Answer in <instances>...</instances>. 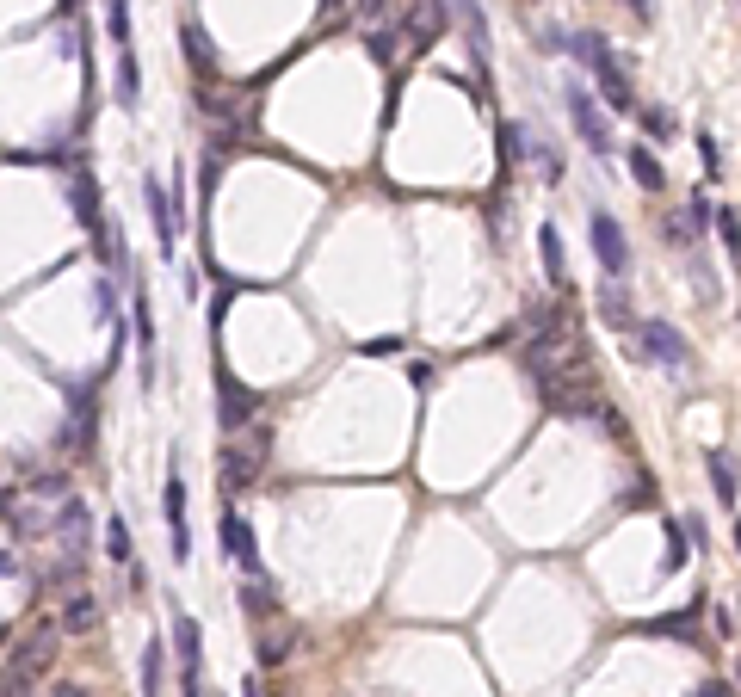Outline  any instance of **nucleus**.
Masks as SVG:
<instances>
[{
	"label": "nucleus",
	"mask_w": 741,
	"mask_h": 697,
	"mask_svg": "<svg viewBox=\"0 0 741 697\" xmlns=\"http://www.w3.org/2000/svg\"><path fill=\"white\" fill-rule=\"evenodd\" d=\"M31 494H38V500H62L68 482H62V475H38V482H31Z\"/></svg>",
	"instance_id": "35"
},
{
	"label": "nucleus",
	"mask_w": 741,
	"mask_h": 697,
	"mask_svg": "<svg viewBox=\"0 0 741 697\" xmlns=\"http://www.w3.org/2000/svg\"><path fill=\"white\" fill-rule=\"evenodd\" d=\"M143 198H149V223H155V241L161 253L173 260V247L186 235V210H180V179H173V192L161 186V173H143Z\"/></svg>",
	"instance_id": "3"
},
{
	"label": "nucleus",
	"mask_w": 741,
	"mask_h": 697,
	"mask_svg": "<svg viewBox=\"0 0 741 697\" xmlns=\"http://www.w3.org/2000/svg\"><path fill=\"white\" fill-rule=\"evenodd\" d=\"M624 7H630V19H643V25L655 19V0H624Z\"/></svg>",
	"instance_id": "39"
},
{
	"label": "nucleus",
	"mask_w": 741,
	"mask_h": 697,
	"mask_svg": "<svg viewBox=\"0 0 741 697\" xmlns=\"http://www.w3.org/2000/svg\"><path fill=\"white\" fill-rule=\"evenodd\" d=\"M624 167H630V179H637L643 192H667V167L655 161L649 142H630V149H624Z\"/></svg>",
	"instance_id": "16"
},
{
	"label": "nucleus",
	"mask_w": 741,
	"mask_h": 697,
	"mask_svg": "<svg viewBox=\"0 0 741 697\" xmlns=\"http://www.w3.org/2000/svg\"><path fill=\"white\" fill-rule=\"evenodd\" d=\"M599 321H606V327H618V334H637V303H630V290L618 284V278H606V284H599Z\"/></svg>",
	"instance_id": "12"
},
{
	"label": "nucleus",
	"mask_w": 741,
	"mask_h": 697,
	"mask_svg": "<svg viewBox=\"0 0 741 697\" xmlns=\"http://www.w3.org/2000/svg\"><path fill=\"white\" fill-rule=\"evenodd\" d=\"M161 519H167V549H173V562H186L192 556V525H186V482H180V469L167 475V488H161Z\"/></svg>",
	"instance_id": "8"
},
{
	"label": "nucleus",
	"mask_w": 741,
	"mask_h": 697,
	"mask_svg": "<svg viewBox=\"0 0 741 697\" xmlns=\"http://www.w3.org/2000/svg\"><path fill=\"white\" fill-rule=\"evenodd\" d=\"M291 642H297V636H272V630H266V636L254 642V654H260V667H285V660H291Z\"/></svg>",
	"instance_id": "28"
},
{
	"label": "nucleus",
	"mask_w": 741,
	"mask_h": 697,
	"mask_svg": "<svg viewBox=\"0 0 741 697\" xmlns=\"http://www.w3.org/2000/svg\"><path fill=\"white\" fill-rule=\"evenodd\" d=\"M105 31L118 50H130V0H105Z\"/></svg>",
	"instance_id": "26"
},
{
	"label": "nucleus",
	"mask_w": 741,
	"mask_h": 697,
	"mask_svg": "<svg viewBox=\"0 0 741 697\" xmlns=\"http://www.w3.org/2000/svg\"><path fill=\"white\" fill-rule=\"evenodd\" d=\"M19 697H31V691H19Z\"/></svg>",
	"instance_id": "44"
},
{
	"label": "nucleus",
	"mask_w": 741,
	"mask_h": 697,
	"mask_svg": "<svg viewBox=\"0 0 741 697\" xmlns=\"http://www.w3.org/2000/svg\"><path fill=\"white\" fill-rule=\"evenodd\" d=\"M562 50H569L575 62H587L593 75H599V93H606V105H612V112H637V93H630V75L618 68L612 44L599 38V31H575V38L562 44Z\"/></svg>",
	"instance_id": "1"
},
{
	"label": "nucleus",
	"mask_w": 741,
	"mask_h": 697,
	"mask_svg": "<svg viewBox=\"0 0 741 697\" xmlns=\"http://www.w3.org/2000/svg\"><path fill=\"white\" fill-rule=\"evenodd\" d=\"M661 531H667V549H661V568H667V574H680V568H686V549H692V543H686V525H674V519H661Z\"/></svg>",
	"instance_id": "24"
},
{
	"label": "nucleus",
	"mask_w": 741,
	"mask_h": 697,
	"mask_svg": "<svg viewBox=\"0 0 741 697\" xmlns=\"http://www.w3.org/2000/svg\"><path fill=\"white\" fill-rule=\"evenodd\" d=\"M538 253H544V278H550L556 290H569V260H562V235H556V223H538Z\"/></svg>",
	"instance_id": "19"
},
{
	"label": "nucleus",
	"mask_w": 741,
	"mask_h": 697,
	"mask_svg": "<svg viewBox=\"0 0 741 697\" xmlns=\"http://www.w3.org/2000/svg\"><path fill=\"white\" fill-rule=\"evenodd\" d=\"M68 451H93V389H68Z\"/></svg>",
	"instance_id": "14"
},
{
	"label": "nucleus",
	"mask_w": 741,
	"mask_h": 697,
	"mask_svg": "<svg viewBox=\"0 0 741 697\" xmlns=\"http://www.w3.org/2000/svg\"><path fill=\"white\" fill-rule=\"evenodd\" d=\"M93 623H99V599H93V593H68V599H62V623H56V630L87 636Z\"/></svg>",
	"instance_id": "20"
},
{
	"label": "nucleus",
	"mask_w": 741,
	"mask_h": 697,
	"mask_svg": "<svg viewBox=\"0 0 741 697\" xmlns=\"http://www.w3.org/2000/svg\"><path fill=\"white\" fill-rule=\"evenodd\" d=\"M180 44H186V62H192V75L198 81H217V50H210V38H204V25H180Z\"/></svg>",
	"instance_id": "18"
},
{
	"label": "nucleus",
	"mask_w": 741,
	"mask_h": 697,
	"mask_svg": "<svg viewBox=\"0 0 741 697\" xmlns=\"http://www.w3.org/2000/svg\"><path fill=\"white\" fill-rule=\"evenodd\" d=\"M643 130H649V142H674V130H680V118L667 112V105H649L643 112Z\"/></svg>",
	"instance_id": "29"
},
{
	"label": "nucleus",
	"mask_w": 741,
	"mask_h": 697,
	"mask_svg": "<svg viewBox=\"0 0 741 697\" xmlns=\"http://www.w3.org/2000/svg\"><path fill=\"white\" fill-rule=\"evenodd\" d=\"M155 691H161V642L143 648V697H155Z\"/></svg>",
	"instance_id": "32"
},
{
	"label": "nucleus",
	"mask_w": 741,
	"mask_h": 697,
	"mask_svg": "<svg viewBox=\"0 0 741 697\" xmlns=\"http://www.w3.org/2000/svg\"><path fill=\"white\" fill-rule=\"evenodd\" d=\"M217 531L229 537V556H235L247 574H260V543H254V525H247L241 512H223V519H217Z\"/></svg>",
	"instance_id": "15"
},
{
	"label": "nucleus",
	"mask_w": 741,
	"mask_h": 697,
	"mask_svg": "<svg viewBox=\"0 0 741 697\" xmlns=\"http://www.w3.org/2000/svg\"><path fill=\"white\" fill-rule=\"evenodd\" d=\"M118 105H124V112L143 105V68H136V50H118Z\"/></svg>",
	"instance_id": "21"
},
{
	"label": "nucleus",
	"mask_w": 741,
	"mask_h": 697,
	"mask_svg": "<svg viewBox=\"0 0 741 697\" xmlns=\"http://www.w3.org/2000/svg\"><path fill=\"white\" fill-rule=\"evenodd\" d=\"M569 124L581 130V142H587V149H593L599 161L612 155V130H606V118H599V105H593V93H587V87H569Z\"/></svg>",
	"instance_id": "9"
},
{
	"label": "nucleus",
	"mask_w": 741,
	"mask_h": 697,
	"mask_svg": "<svg viewBox=\"0 0 741 697\" xmlns=\"http://www.w3.org/2000/svg\"><path fill=\"white\" fill-rule=\"evenodd\" d=\"M735 549H741V519H735Z\"/></svg>",
	"instance_id": "43"
},
{
	"label": "nucleus",
	"mask_w": 741,
	"mask_h": 697,
	"mask_svg": "<svg viewBox=\"0 0 741 697\" xmlns=\"http://www.w3.org/2000/svg\"><path fill=\"white\" fill-rule=\"evenodd\" d=\"M704 475H711L717 500H723V506H735V494H741V488H735V457H729V451H711V457H704Z\"/></svg>",
	"instance_id": "22"
},
{
	"label": "nucleus",
	"mask_w": 741,
	"mask_h": 697,
	"mask_svg": "<svg viewBox=\"0 0 741 697\" xmlns=\"http://www.w3.org/2000/svg\"><path fill=\"white\" fill-rule=\"evenodd\" d=\"M50 697H93V685H75V679H62V685H50Z\"/></svg>",
	"instance_id": "37"
},
{
	"label": "nucleus",
	"mask_w": 741,
	"mask_h": 697,
	"mask_svg": "<svg viewBox=\"0 0 741 697\" xmlns=\"http://www.w3.org/2000/svg\"><path fill=\"white\" fill-rule=\"evenodd\" d=\"M266 457H272V432L254 426V438H241V445H223L217 451V488L223 494H247L266 475Z\"/></svg>",
	"instance_id": "2"
},
{
	"label": "nucleus",
	"mask_w": 741,
	"mask_h": 697,
	"mask_svg": "<svg viewBox=\"0 0 741 697\" xmlns=\"http://www.w3.org/2000/svg\"><path fill=\"white\" fill-rule=\"evenodd\" d=\"M56 648H62V642H56V623H44V630H31V636L13 648V673H19V679H38V673H50V667H56Z\"/></svg>",
	"instance_id": "10"
},
{
	"label": "nucleus",
	"mask_w": 741,
	"mask_h": 697,
	"mask_svg": "<svg viewBox=\"0 0 741 697\" xmlns=\"http://www.w3.org/2000/svg\"><path fill=\"white\" fill-rule=\"evenodd\" d=\"M698 697H729V691H723V685H704V691H698Z\"/></svg>",
	"instance_id": "42"
},
{
	"label": "nucleus",
	"mask_w": 741,
	"mask_h": 697,
	"mask_svg": "<svg viewBox=\"0 0 741 697\" xmlns=\"http://www.w3.org/2000/svg\"><path fill=\"white\" fill-rule=\"evenodd\" d=\"M717 229H723V253H729V266L741 272V223H735V210H717Z\"/></svg>",
	"instance_id": "31"
},
{
	"label": "nucleus",
	"mask_w": 741,
	"mask_h": 697,
	"mask_svg": "<svg viewBox=\"0 0 741 697\" xmlns=\"http://www.w3.org/2000/svg\"><path fill=\"white\" fill-rule=\"evenodd\" d=\"M241 605L254 611V617H266V611H278V586L272 580H247L241 586Z\"/></svg>",
	"instance_id": "25"
},
{
	"label": "nucleus",
	"mask_w": 741,
	"mask_h": 697,
	"mask_svg": "<svg viewBox=\"0 0 741 697\" xmlns=\"http://www.w3.org/2000/svg\"><path fill=\"white\" fill-rule=\"evenodd\" d=\"M68 210H75V223L93 235L105 229V216H99V186H93V173H75V186H68Z\"/></svg>",
	"instance_id": "17"
},
{
	"label": "nucleus",
	"mask_w": 741,
	"mask_h": 697,
	"mask_svg": "<svg viewBox=\"0 0 741 697\" xmlns=\"http://www.w3.org/2000/svg\"><path fill=\"white\" fill-rule=\"evenodd\" d=\"M0 574H19V556H13V549H0Z\"/></svg>",
	"instance_id": "41"
},
{
	"label": "nucleus",
	"mask_w": 741,
	"mask_h": 697,
	"mask_svg": "<svg viewBox=\"0 0 741 697\" xmlns=\"http://www.w3.org/2000/svg\"><path fill=\"white\" fill-rule=\"evenodd\" d=\"M680 525H686V537H692V543H704V537H711V531H704V519H698V512H686Z\"/></svg>",
	"instance_id": "38"
},
{
	"label": "nucleus",
	"mask_w": 741,
	"mask_h": 697,
	"mask_svg": "<svg viewBox=\"0 0 741 697\" xmlns=\"http://www.w3.org/2000/svg\"><path fill=\"white\" fill-rule=\"evenodd\" d=\"M272 697H278V691H272Z\"/></svg>",
	"instance_id": "45"
},
{
	"label": "nucleus",
	"mask_w": 741,
	"mask_h": 697,
	"mask_svg": "<svg viewBox=\"0 0 741 697\" xmlns=\"http://www.w3.org/2000/svg\"><path fill=\"white\" fill-rule=\"evenodd\" d=\"M451 19L464 25V38H470V56L488 68V56H494V31H488V13L476 7V0H451Z\"/></svg>",
	"instance_id": "13"
},
{
	"label": "nucleus",
	"mask_w": 741,
	"mask_h": 697,
	"mask_svg": "<svg viewBox=\"0 0 741 697\" xmlns=\"http://www.w3.org/2000/svg\"><path fill=\"white\" fill-rule=\"evenodd\" d=\"M402 31H408L414 50H433L445 31H451V0H414L408 19H402Z\"/></svg>",
	"instance_id": "7"
},
{
	"label": "nucleus",
	"mask_w": 741,
	"mask_h": 697,
	"mask_svg": "<svg viewBox=\"0 0 741 697\" xmlns=\"http://www.w3.org/2000/svg\"><path fill=\"white\" fill-rule=\"evenodd\" d=\"M173 642H180V697H204V673H198V617H173Z\"/></svg>",
	"instance_id": "11"
},
{
	"label": "nucleus",
	"mask_w": 741,
	"mask_h": 697,
	"mask_svg": "<svg viewBox=\"0 0 741 697\" xmlns=\"http://www.w3.org/2000/svg\"><path fill=\"white\" fill-rule=\"evenodd\" d=\"M254 414H260V395L247 389V383H235L223 364H217V426L223 432H241V426H254Z\"/></svg>",
	"instance_id": "5"
},
{
	"label": "nucleus",
	"mask_w": 741,
	"mask_h": 697,
	"mask_svg": "<svg viewBox=\"0 0 741 697\" xmlns=\"http://www.w3.org/2000/svg\"><path fill=\"white\" fill-rule=\"evenodd\" d=\"M346 7H352V0H322V19H340Z\"/></svg>",
	"instance_id": "40"
},
{
	"label": "nucleus",
	"mask_w": 741,
	"mask_h": 697,
	"mask_svg": "<svg viewBox=\"0 0 741 697\" xmlns=\"http://www.w3.org/2000/svg\"><path fill=\"white\" fill-rule=\"evenodd\" d=\"M698 161H704V173H717V179H723V149H717V136H711V130H698Z\"/></svg>",
	"instance_id": "33"
},
{
	"label": "nucleus",
	"mask_w": 741,
	"mask_h": 697,
	"mask_svg": "<svg viewBox=\"0 0 741 697\" xmlns=\"http://www.w3.org/2000/svg\"><path fill=\"white\" fill-rule=\"evenodd\" d=\"M105 556H112V562H130V556H136V543H130V525H124V519H105Z\"/></svg>",
	"instance_id": "27"
},
{
	"label": "nucleus",
	"mask_w": 741,
	"mask_h": 697,
	"mask_svg": "<svg viewBox=\"0 0 741 697\" xmlns=\"http://www.w3.org/2000/svg\"><path fill=\"white\" fill-rule=\"evenodd\" d=\"M587 235H593V253H599V266H606V278H624V272H630V241H624V229H618V216H612V210H593Z\"/></svg>",
	"instance_id": "6"
},
{
	"label": "nucleus",
	"mask_w": 741,
	"mask_h": 697,
	"mask_svg": "<svg viewBox=\"0 0 741 697\" xmlns=\"http://www.w3.org/2000/svg\"><path fill=\"white\" fill-rule=\"evenodd\" d=\"M365 44H371V62H377V68H396V56H402V31H396V25H371Z\"/></svg>",
	"instance_id": "23"
},
{
	"label": "nucleus",
	"mask_w": 741,
	"mask_h": 697,
	"mask_svg": "<svg viewBox=\"0 0 741 697\" xmlns=\"http://www.w3.org/2000/svg\"><path fill=\"white\" fill-rule=\"evenodd\" d=\"M655 630L661 636H680V642H698V617H661Z\"/></svg>",
	"instance_id": "34"
},
{
	"label": "nucleus",
	"mask_w": 741,
	"mask_h": 697,
	"mask_svg": "<svg viewBox=\"0 0 741 697\" xmlns=\"http://www.w3.org/2000/svg\"><path fill=\"white\" fill-rule=\"evenodd\" d=\"M661 241H674V247H692V241H698V229H692V216H680V210H667V216H661Z\"/></svg>",
	"instance_id": "30"
},
{
	"label": "nucleus",
	"mask_w": 741,
	"mask_h": 697,
	"mask_svg": "<svg viewBox=\"0 0 741 697\" xmlns=\"http://www.w3.org/2000/svg\"><path fill=\"white\" fill-rule=\"evenodd\" d=\"M93 297H99V315H105V321L118 315V303H112V278H99V290H93Z\"/></svg>",
	"instance_id": "36"
},
{
	"label": "nucleus",
	"mask_w": 741,
	"mask_h": 697,
	"mask_svg": "<svg viewBox=\"0 0 741 697\" xmlns=\"http://www.w3.org/2000/svg\"><path fill=\"white\" fill-rule=\"evenodd\" d=\"M637 340H643V358L649 364H667V371H686L692 364V346L674 321H637Z\"/></svg>",
	"instance_id": "4"
}]
</instances>
